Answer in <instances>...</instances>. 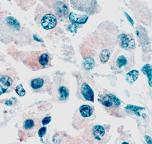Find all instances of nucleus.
Here are the masks:
<instances>
[{
  "instance_id": "obj_1",
  "label": "nucleus",
  "mask_w": 152,
  "mask_h": 144,
  "mask_svg": "<svg viewBox=\"0 0 152 144\" xmlns=\"http://www.w3.org/2000/svg\"><path fill=\"white\" fill-rule=\"evenodd\" d=\"M110 125L90 124L86 128L82 137L89 144H105L111 138Z\"/></svg>"
},
{
  "instance_id": "obj_2",
  "label": "nucleus",
  "mask_w": 152,
  "mask_h": 144,
  "mask_svg": "<svg viewBox=\"0 0 152 144\" xmlns=\"http://www.w3.org/2000/svg\"><path fill=\"white\" fill-rule=\"evenodd\" d=\"M94 111L93 106L88 104L80 106L75 111L72 117V127L77 131L86 128L96 118Z\"/></svg>"
},
{
  "instance_id": "obj_3",
  "label": "nucleus",
  "mask_w": 152,
  "mask_h": 144,
  "mask_svg": "<svg viewBox=\"0 0 152 144\" xmlns=\"http://www.w3.org/2000/svg\"><path fill=\"white\" fill-rule=\"evenodd\" d=\"M98 100L110 115L118 117V115L121 114L119 109L121 106V102L116 95L110 92L104 93L99 95Z\"/></svg>"
},
{
  "instance_id": "obj_4",
  "label": "nucleus",
  "mask_w": 152,
  "mask_h": 144,
  "mask_svg": "<svg viewBox=\"0 0 152 144\" xmlns=\"http://www.w3.org/2000/svg\"><path fill=\"white\" fill-rule=\"evenodd\" d=\"M133 61V56L129 52L118 51L112 58L111 67L113 70H126L132 67L130 65Z\"/></svg>"
},
{
  "instance_id": "obj_5",
  "label": "nucleus",
  "mask_w": 152,
  "mask_h": 144,
  "mask_svg": "<svg viewBox=\"0 0 152 144\" xmlns=\"http://www.w3.org/2000/svg\"><path fill=\"white\" fill-rule=\"evenodd\" d=\"M14 71L6 70L0 73V96L6 93L14 86L17 75Z\"/></svg>"
},
{
  "instance_id": "obj_6",
  "label": "nucleus",
  "mask_w": 152,
  "mask_h": 144,
  "mask_svg": "<svg viewBox=\"0 0 152 144\" xmlns=\"http://www.w3.org/2000/svg\"><path fill=\"white\" fill-rule=\"evenodd\" d=\"M76 97L83 101H88L92 103L94 101V93L91 86L83 80H78V87Z\"/></svg>"
},
{
  "instance_id": "obj_7",
  "label": "nucleus",
  "mask_w": 152,
  "mask_h": 144,
  "mask_svg": "<svg viewBox=\"0 0 152 144\" xmlns=\"http://www.w3.org/2000/svg\"><path fill=\"white\" fill-rule=\"evenodd\" d=\"M72 7L88 14H94L98 11L99 6L96 1H71Z\"/></svg>"
},
{
  "instance_id": "obj_8",
  "label": "nucleus",
  "mask_w": 152,
  "mask_h": 144,
  "mask_svg": "<svg viewBox=\"0 0 152 144\" xmlns=\"http://www.w3.org/2000/svg\"><path fill=\"white\" fill-rule=\"evenodd\" d=\"M118 42L121 48L130 51L136 48L135 39L132 34H121L118 36Z\"/></svg>"
},
{
  "instance_id": "obj_9",
  "label": "nucleus",
  "mask_w": 152,
  "mask_h": 144,
  "mask_svg": "<svg viewBox=\"0 0 152 144\" xmlns=\"http://www.w3.org/2000/svg\"><path fill=\"white\" fill-rule=\"evenodd\" d=\"M57 23L56 17L53 14H45L41 20V24L43 28L46 30H50L54 28Z\"/></svg>"
},
{
  "instance_id": "obj_10",
  "label": "nucleus",
  "mask_w": 152,
  "mask_h": 144,
  "mask_svg": "<svg viewBox=\"0 0 152 144\" xmlns=\"http://www.w3.org/2000/svg\"><path fill=\"white\" fill-rule=\"evenodd\" d=\"M69 19L73 24H85L88 20L86 15L77 14L74 12H71L69 15Z\"/></svg>"
},
{
  "instance_id": "obj_11",
  "label": "nucleus",
  "mask_w": 152,
  "mask_h": 144,
  "mask_svg": "<svg viewBox=\"0 0 152 144\" xmlns=\"http://www.w3.org/2000/svg\"><path fill=\"white\" fill-rule=\"evenodd\" d=\"M54 9L57 14L61 16H66L68 14V6L61 1H56Z\"/></svg>"
},
{
  "instance_id": "obj_12",
  "label": "nucleus",
  "mask_w": 152,
  "mask_h": 144,
  "mask_svg": "<svg viewBox=\"0 0 152 144\" xmlns=\"http://www.w3.org/2000/svg\"><path fill=\"white\" fill-rule=\"evenodd\" d=\"M45 81L43 78H37L33 79L31 82V86L32 89L36 91L43 90L45 87Z\"/></svg>"
},
{
  "instance_id": "obj_13",
  "label": "nucleus",
  "mask_w": 152,
  "mask_h": 144,
  "mask_svg": "<svg viewBox=\"0 0 152 144\" xmlns=\"http://www.w3.org/2000/svg\"><path fill=\"white\" fill-rule=\"evenodd\" d=\"M58 100L61 101H66L69 96V91L68 88L65 86H60L58 88Z\"/></svg>"
},
{
  "instance_id": "obj_14",
  "label": "nucleus",
  "mask_w": 152,
  "mask_h": 144,
  "mask_svg": "<svg viewBox=\"0 0 152 144\" xmlns=\"http://www.w3.org/2000/svg\"><path fill=\"white\" fill-rule=\"evenodd\" d=\"M139 73L137 70H133L128 72L125 75V81L130 85H132L138 78Z\"/></svg>"
},
{
  "instance_id": "obj_15",
  "label": "nucleus",
  "mask_w": 152,
  "mask_h": 144,
  "mask_svg": "<svg viewBox=\"0 0 152 144\" xmlns=\"http://www.w3.org/2000/svg\"><path fill=\"white\" fill-rule=\"evenodd\" d=\"M141 72L147 76L148 78V84L150 87H151L152 85V69L151 65L150 64H146L142 67Z\"/></svg>"
},
{
  "instance_id": "obj_16",
  "label": "nucleus",
  "mask_w": 152,
  "mask_h": 144,
  "mask_svg": "<svg viewBox=\"0 0 152 144\" xmlns=\"http://www.w3.org/2000/svg\"><path fill=\"white\" fill-rule=\"evenodd\" d=\"M96 64L95 60L91 57H86L83 59L82 62L83 67L86 70H92Z\"/></svg>"
},
{
  "instance_id": "obj_17",
  "label": "nucleus",
  "mask_w": 152,
  "mask_h": 144,
  "mask_svg": "<svg viewBox=\"0 0 152 144\" xmlns=\"http://www.w3.org/2000/svg\"><path fill=\"white\" fill-rule=\"evenodd\" d=\"M37 123L34 119H28L25 120L23 122V128L24 131H31L36 128Z\"/></svg>"
},
{
  "instance_id": "obj_18",
  "label": "nucleus",
  "mask_w": 152,
  "mask_h": 144,
  "mask_svg": "<svg viewBox=\"0 0 152 144\" xmlns=\"http://www.w3.org/2000/svg\"><path fill=\"white\" fill-rule=\"evenodd\" d=\"M125 110L126 112H127L129 114H133L137 116H140V114H139V111H142L145 109L144 108L142 107H139L137 106H134L133 104H128L127 106L125 107Z\"/></svg>"
},
{
  "instance_id": "obj_19",
  "label": "nucleus",
  "mask_w": 152,
  "mask_h": 144,
  "mask_svg": "<svg viewBox=\"0 0 152 144\" xmlns=\"http://www.w3.org/2000/svg\"><path fill=\"white\" fill-rule=\"evenodd\" d=\"M111 56V52L108 49L105 48L100 51L99 55V58L100 62L102 64H105L110 59Z\"/></svg>"
},
{
  "instance_id": "obj_20",
  "label": "nucleus",
  "mask_w": 152,
  "mask_h": 144,
  "mask_svg": "<svg viewBox=\"0 0 152 144\" xmlns=\"http://www.w3.org/2000/svg\"><path fill=\"white\" fill-rule=\"evenodd\" d=\"M130 136L128 134H124L121 136L120 139H118L115 144H135L133 140L130 138Z\"/></svg>"
},
{
  "instance_id": "obj_21",
  "label": "nucleus",
  "mask_w": 152,
  "mask_h": 144,
  "mask_svg": "<svg viewBox=\"0 0 152 144\" xmlns=\"http://www.w3.org/2000/svg\"><path fill=\"white\" fill-rule=\"evenodd\" d=\"M49 62H50L49 56L46 53L42 54L39 58V62L42 67L47 66L48 65H49Z\"/></svg>"
},
{
  "instance_id": "obj_22",
  "label": "nucleus",
  "mask_w": 152,
  "mask_h": 144,
  "mask_svg": "<svg viewBox=\"0 0 152 144\" xmlns=\"http://www.w3.org/2000/svg\"><path fill=\"white\" fill-rule=\"evenodd\" d=\"M15 92L20 97H23L26 95V90L23 87V85L21 84H18L16 88H15Z\"/></svg>"
},
{
  "instance_id": "obj_23",
  "label": "nucleus",
  "mask_w": 152,
  "mask_h": 144,
  "mask_svg": "<svg viewBox=\"0 0 152 144\" xmlns=\"http://www.w3.org/2000/svg\"><path fill=\"white\" fill-rule=\"evenodd\" d=\"M47 132V128L46 126H43L42 128H40L39 129V131H38V135L40 137L42 138L43 137H44Z\"/></svg>"
},
{
  "instance_id": "obj_24",
  "label": "nucleus",
  "mask_w": 152,
  "mask_h": 144,
  "mask_svg": "<svg viewBox=\"0 0 152 144\" xmlns=\"http://www.w3.org/2000/svg\"><path fill=\"white\" fill-rule=\"evenodd\" d=\"M51 119H52V117L50 116H46V117H44L42 119V123L44 126L48 125L50 122H51Z\"/></svg>"
},
{
  "instance_id": "obj_25",
  "label": "nucleus",
  "mask_w": 152,
  "mask_h": 144,
  "mask_svg": "<svg viewBox=\"0 0 152 144\" xmlns=\"http://www.w3.org/2000/svg\"><path fill=\"white\" fill-rule=\"evenodd\" d=\"M124 14H125V16L126 18H127V20H128V21H129V23L131 24V26H132V27H134V22L133 20L132 19V17H131L128 14V13H127V12H124Z\"/></svg>"
},
{
  "instance_id": "obj_26",
  "label": "nucleus",
  "mask_w": 152,
  "mask_h": 144,
  "mask_svg": "<svg viewBox=\"0 0 152 144\" xmlns=\"http://www.w3.org/2000/svg\"><path fill=\"white\" fill-rule=\"evenodd\" d=\"M144 138H145V142H146L147 144H152L151 137H150L148 135H145Z\"/></svg>"
}]
</instances>
